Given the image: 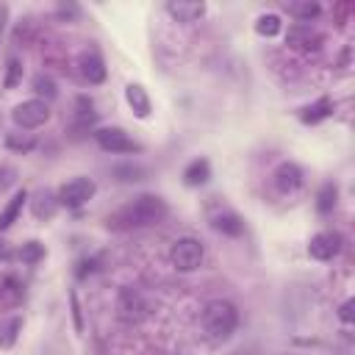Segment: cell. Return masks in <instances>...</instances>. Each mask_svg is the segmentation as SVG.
Instances as JSON below:
<instances>
[{
  "label": "cell",
  "mask_w": 355,
  "mask_h": 355,
  "mask_svg": "<svg viewBox=\"0 0 355 355\" xmlns=\"http://www.w3.org/2000/svg\"><path fill=\"white\" fill-rule=\"evenodd\" d=\"M166 214H169V208H166L164 197H158V194H139L136 200H130L128 205H122L119 211H114L108 216V227H114V230L147 227V225H158Z\"/></svg>",
  "instance_id": "1"
},
{
  "label": "cell",
  "mask_w": 355,
  "mask_h": 355,
  "mask_svg": "<svg viewBox=\"0 0 355 355\" xmlns=\"http://www.w3.org/2000/svg\"><path fill=\"white\" fill-rule=\"evenodd\" d=\"M202 327L214 341H227L239 327V311L227 300H211L202 308Z\"/></svg>",
  "instance_id": "2"
},
{
  "label": "cell",
  "mask_w": 355,
  "mask_h": 355,
  "mask_svg": "<svg viewBox=\"0 0 355 355\" xmlns=\"http://www.w3.org/2000/svg\"><path fill=\"white\" fill-rule=\"evenodd\" d=\"M202 255H205L202 244H200L197 239H191V236L178 239V241L172 244V250H169V261H172V266H175L178 272H194V269H200Z\"/></svg>",
  "instance_id": "3"
},
{
  "label": "cell",
  "mask_w": 355,
  "mask_h": 355,
  "mask_svg": "<svg viewBox=\"0 0 355 355\" xmlns=\"http://www.w3.org/2000/svg\"><path fill=\"white\" fill-rule=\"evenodd\" d=\"M11 119L19 130H33V128H42L47 119H50V105L44 100H25L19 105H14L11 111Z\"/></svg>",
  "instance_id": "4"
},
{
  "label": "cell",
  "mask_w": 355,
  "mask_h": 355,
  "mask_svg": "<svg viewBox=\"0 0 355 355\" xmlns=\"http://www.w3.org/2000/svg\"><path fill=\"white\" fill-rule=\"evenodd\" d=\"M94 191H97V183H94L92 178H72V180H67V183L58 189L55 200H58V205L80 208V205H86V202L94 197Z\"/></svg>",
  "instance_id": "5"
},
{
  "label": "cell",
  "mask_w": 355,
  "mask_h": 355,
  "mask_svg": "<svg viewBox=\"0 0 355 355\" xmlns=\"http://www.w3.org/2000/svg\"><path fill=\"white\" fill-rule=\"evenodd\" d=\"M94 139L105 153H119V155L141 153V144L136 139H130L122 128H100V130H94Z\"/></svg>",
  "instance_id": "6"
},
{
  "label": "cell",
  "mask_w": 355,
  "mask_h": 355,
  "mask_svg": "<svg viewBox=\"0 0 355 355\" xmlns=\"http://www.w3.org/2000/svg\"><path fill=\"white\" fill-rule=\"evenodd\" d=\"M341 252V236L338 233H316L308 244V255L316 261H333Z\"/></svg>",
  "instance_id": "7"
},
{
  "label": "cell",
  "mask_w": 355,
  "mask_h": 355,
  "mask_svg": "<svg viewBox=\"0 0 355 355\" xmlns=\"http://www.w3.org/2000/svg\"><path fill=\"white\" fill-rule=\"evenodd\" d=\"M116 311H119V316H122L125 322H139V319L147 316V302L141 300L139 291H133V288H122V291H119Z\"/></svg>",
  "instance_id": "8"
},
{
  "label": "cell",
  "mask_w": 355,
  "mask_h": 355,
  "mask_svg": "<svg viewBox=\"0 0 355 355\" xmlns=\"http://www.w3.org/2000/svg\"><path fill=\"white\" fill-rule=\"evenodd\" d=\"M286 44L294 47V50H316V47L322 44V36L313 33L311 25H300V22H294V25L288 28V33H286Z\"/></svg>",
  "instance_id": "9"
},
{
  "label": "cell",
  "mask_w": 355,
  "mask_h": 355,
  "mask_svg": "<svg viewBox=\"0 0 355 355\" xmlns=\"http://www.w3.org/2000/svg\"><path fill=\"white\" fill-rule=\"evenodd\" d=\"M275 186L277 191L283 194H291L302 186V169L294 164V161H283L277 169H275Z\"/></svg>",
  "instance_id": "10"
},
{
  "label": "cell",
  "mask_w": 355,
  "mask_h": 355,
  "mask_svg": "<svg viewBox=\"0 0 355 355\" xmlns=\"http://www.w3.org/2000/svg\"><path fill=\"white\" fill-rule=\"evenodd\" d=\"M166 14L175 17L178 22H197L205 14V3H197V0H169L166 3Z\"/></svg>",
  "instance_id": "11"
},
{
  "label": "cell",
  "mask_w": 355,
  "mask_h": 355,
  "mask_svg": "<svg viewBox=\"0 0 355 355\" xmlns=\"http://www.w3.org/2000/svg\"><path fill=\"white\" fill-rule=\"evenodd\" d=\"M78 67H80V75H83L89 83H103V80H105V64H103V58H100L94 50L80 53Z\"/></svg>",
  "instance_id": "12"
},
{
  "label": "cell",
  "mask_w": 355,
  "mask_h": 355,
  "mask_svg": "<svg viewBox=\"0 0 355 355\" xmlns=\"http://www.w3.org/2000/svg\"><path fill=\"white\" fill-rule=\"evenodd\" d=\"M125 100H128V105L133 108V114H136L139 119H147V116H150L153 105H150V97H147V92H144L141 83H128V86H125Z\"/></svg>",
  "instance_id": "13"
},
{
  "label": "cell",
  "mask_w": 355,
  "mask_h": 355,
  "mask_svg": "<svg viewBox=\"0 0 355 355\" xmlns=\"http://www.w3.org/2000/svg\"><path fill=\"white\" fill-rule=\"evenodd\" d=\"M211 180V164L205 158H194L183 169V183L186 186H205Z\"/></svg>",
  "instance_id": "14"
},
{
  "label": "cell",
  "mask_w": 355,
  "mask_h": 355,
  "mask_svg": "<svg viewBox=\"0 0 355 355\" xmlns=\"http://www.w3.org/2000/svg\"><path fill=\"white\" fill-rule=\"evenodd\" d=\"M211 227L219 230V233H225V236H233V239L244 233V222H241V216L233 214V211H222V214L211 216Z\"/></svg>",
  "instance_id": "15"
},
{
  "label": "cell",
  "mask_w": 355,
  "mask_h": 355,
  "mask_svg": "<svg viewBox=\"0 0 355 355\" xmlns=\"http://www.w3.org/2000/svg\"><path fill=\"white\" fill-rule=\"evenodd\" d=\"M28 202V191L25 189H19V191H14V197L6 202V208L0 211V230H8L14 222H17V216H19V211H22V205Z\"/></svg>",
  "instance_id": "16"
},
{
  "label": "cell",
  "mask_w": 355,
  "mask_h": 355,
  "mask_svg": "<svg viewBox=\"0 0 355 355\" xmlns=\"http://www.w3.org/2000/svg\"><path fill=\"white\" fill-rule=\"evenodd\" d=\"M330 114H333V100H330V97H319L316 103H311V105H305V108H302L300 119H302L305 125H316V122L327 119Z\"/></svg>",
  "instance_id": "17"
},
{
  "label": "cell",
  "mask_w": 355,
  "mask_h": 355,
  "mask_svg": "<svg viewBox=\"0 0 355 355\" xmlns=\"http://www.w3.org/2000/svg\"><path fill=\"white\" fill-rule=\"evenodd\" d=\"M22 333V319L19 316H6L0 319V349H11Z\"/></svg>",
  "instance_id": "18"
},
{
  "label": "cell",
  "mask_w": 355,
  "mask_h": 355,
  "mask_svg": "<svg viewBox=\"0 0 355 355\" xmlns=\"http://www.w3.org/2000/svg\"><path fill=\"white\" fill-rule=\"evenodd\" d=\"M286 11H288V17H294L300 25H308L311 19L319 17L322 6H319V3H311V0H300V3H288Z\"/></svg>",
  "instance_id": "19"
},
{
  "label": "cell",
  "mask_w": 355,
  "mask_h": 355,
  "mask_svg": "<svg viewBox=\"0 0 355 355\" xmlns=\"http://www.w3.org/2000/svg\"><path fill=\"white\" fill-rule=\"evenodd\" d=\"M55 211H58V200H55L50 191H39L36 200H33V214H36V219H50Z\"/></svg>",
  "instance_id": "20"
},
{
  "label": "cell",
  "mask_w": 355,
  "mask_h": 355,
  "mask_svg": "<svg viewBox=\"0 0 355 355\" xmlns=\"http://www.w3.org/2000/svg\"><path fill=\"white\" fill-rule=\"evenodd\" d=\"M336 197H338V186L336 183H324L316 194V211L319 214H330L336 208Z\"/></svg>",
  "instance_id": "21"
},
{
  "label": "cell",
  "mask_w": 355,
  "mask_h": 355,
  "mask_svg": "<svg viewBox=\"0 0 355 355\" xmlns=\"http://www.w3.org/2000/svg\"><path fill=\"white\" fill-rule=\"evenodd\" d=\"M255 31H258L261 36L272 39V36H277V33L283 31V22H280L277 14H261V17L255 19Z\"/></svg>",
  "instance_id": "22"
},
{
  "label": "cell",
  "mask_w": 355,
  "mask_h": 355,
  "mask_svg": "<svg viewBox=\"0 0 355 355\" xmlns=\"http://www.w3.org/2000/svg\"><path fill=\"white\" fill-rule=\"evenodd\" d=\"M22 297V286L11 277V275H6L3 280H0V300L3 302H17Z\"/></svg>",
  "instance_id": "23"
},
{
  "label": "cell",
  "mask_w": 355,
  "mask_h": 355,
  "mask_svg": "<svg viewBox=\"0 0 355 355\" xmlns=\"http://www.w3.org/2000/svg\"><path fill=\"white\" fill-rule=\"evenodd\" d=\"M33 92H36V94H44L47 100L58 94V89H55V80H53L50 75H36V78H33Z\"/></svg>",
  "instance_id": "24"
},
{
  "label": "cell",
  "mask_w": 355,
  "mask_h": 355,
  "mask_svg": "<svg viewBox=\"0 0 355 355\" xmlns=\"http://www.w3.org/2000/svg\"><path fill=\"white\" fill-rule=\"evenodd\" d=\"M42 255H44V247H42L39 241H28V244H22V250H19V258H22L25 263H36Z\"/></svg>",
  "instance_id": "25"
},
{
  "label": "cell",
  "mask_w": 355,
  "mask_h": 355,
  "mask_svg": "<svg viewBox=\"0 0 355 355\" xmlns=\"http://www.w3.org/2000/svg\"><path fill=\"white\" fill-rule=\"evenodd\" d=\"M19 80H22V64L11 58V61H8V72H6V80H3V83H6V89H14Z\"/></svg>",
  "instance_id": "26"
},
{
  "label": "cell",
  "mask_w": 355,
  "mask_h": 355,
  "mask_svg": "<svg viewBox=\"0 0 355 355\" xmlns=\"http://www.w3.org/2000/svg\"><path fill=\"white\" fill-rule=\"evenodd\" d=\"M114 175L119 178V180H141V175H144V169H139V166H116L114 169Z\"/></svg>",
  "instance_id": "27"
},
{
  "label": "cell",
  "mask_w": 355,
  "mask_h": 355,
  "mask_svg": "<svg viewBox=\"0 0 355 355\" xmlns=\"http://www.w3.org/2000/svg\"><path fill=\"white\" fill-rule=\"evenodd\" d=\"M6 144H8L11 150H22V153H28V150H33V144H36V141H33V139H28V136H22V139H19L17 133H11V136L6 139Z\"/></svg>",
  "instance_id": "28"
},
{
  "label": "cell",
  "mask_w": 355,
  "mask_h": 355,
  "mask_svg": "<svg viewBox=\"0 0 355 355\" xmlns=\"http://www.w3.org/2000/svg\"><path fill=\"white\" fill-rule=\"evenodd\" d=\"M14 180H17V169L14 166H0V191H6Z\"/></svg>",
  "instance_id": "29"
},
{
  "label": "cell",
  "mask_w": 355,
  "mask_h": 355,
  "mask_svg": "<svg viewBox=\"0 0 355 355\" xmlns=\"http://www.w3.org/2000/svg\"><path fill=\"white\" fill-rule=\"evenodd\" d=\"M352 308H355V300H347V302L341 305V311H338V316H341L344 322H352V319H355V313H352Z\"/></svg>",
  "instance_id": "30"
},
{
  "label": "cell",
  "mask_w": 355,
  "mask_h": 355,
  "mask_svg": "<svg viewBox=\"0 0 355 355\" xmlns=\"http://www.w3.org/2000/svg\"><path fill=\"white\" fill-rule=\"evenodd\" d=\"M6 17H8V8L0 6V36H3V28H6Z\"/></svg>",
  "instance_id": "31"
},
{
  "label": "cell",
  "mask_w": 355,
  "mask_h": 355,
  "mask_svg": "<svg viewBox=\"0 0 355 355\" xmlns=\"http://www.w3.org/2000/svg\"><path fill=\"white\" fill-rule=\"evenodd\" d=\"M0 133H3V116H0Z\"/></svg>",
  "instance_id": "32"
}]
</instances>
